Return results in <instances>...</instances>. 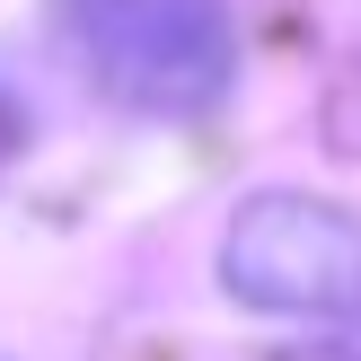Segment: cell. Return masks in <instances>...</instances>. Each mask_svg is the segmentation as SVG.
<instances>
[{
    "label": "cell",
    "instance_id": "obj_1",
    "mask_svg": "<svg viewBox=\"0 0 361 361\" xmlns=\"http://www.w3.org/2000/svg\"><path fill=\"white\" fill-rule=\"evenodd\" d=\"M80 71L133 115H212L238 71L229 0H53Z\"/></svg>",
    "mask_w": 361,
    "mask_h": 361
},
{
    "label": "cell",
    "instance_id": "obj_2",
    "mask_svg": "<svg viewBox=\"0 0 361 361\" xmlns=\"http://www.w3.org/2000/svg\"><path fill=\"white\" fill-rule=\"evenodd\" d=\"M221 282L274 317H361V221L309 194H256L229 221Z\"/></svg>",
    "mask_w": 361,
    "mask_h": 361
},
{
    "label": "cell",
    "instance_id": "obj_3",
    "mask_svg": "<svg viewBox=\"0 0 361 361\" xmlns=\"http://www.w3.org/2000/svg\"><path fill=\"white\" fill-rule=\"evenodd\" d=\"M18 150H27V106H18L9 88H0V168H9Z\"/></svg>",
    "mask_w": 361,
    "mask_h": 361
}]
</instances>
